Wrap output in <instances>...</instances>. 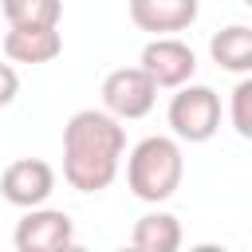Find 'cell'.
<instances>
[{"mask_svg": "<svg viewBox=\"0 0 252 252\" xmlns=\"http://www.w3.org/2000/svg\"><path fill=\"white\" fill-rule=\"evenodd\" d=\"M126 126L106 110H75L63 126V177L79 193H102L122 165Z\"/></svg>", "mask_w": 252, "mask_h": 252, "instance_id": "1", "label": "cell"}, {"mask_svg": "<svg viewBox=\"0 0 252 252\" xmlns=\"http://www.w3.org/2000/svg\"><path fill=\"white\" fill-rule=\"evenodd\" d=\"M185 177V158H181V146L177 138H165V134H150L142 138L130 158H126V185L138 201L146 205H161L177 193Z\"/></svg>", "mask_w": 252, "mask_h": 252, "instance_id": "2", "label": "cell"}, {"mask_svg": "<svg viewBox=\"0 0 252 252\" xmlns=\"http://www.w3.org/2000/svg\"><path fill=\"white\" fill-rule=\"evenodd\" d=\"M169 130L181 142H209L220 130V94L205 83H181L169 98Z\"/></svg>", "mask_w": 252, "mask_h": 252, "instance_id": "3", "label": "cell"}, {"mask_svg": "<svg viewBox=\"0 0 252 252\" xmlns=\"http://www.w3.org/2000/svg\"><path fill=\"white\" fill-rule=\"evenodd\" d=\"M158 102V83L142 67H118L102 79V110L114 114L118 122L146 118Z\"/></svg>", "mask_w": 252, "mask_h": 252, "instance_id": "4", "label": "cell"}, {"mask_svg": "<svg viewBox=\"0 0 252 252\" xmlns=\"http://www.w3.org/2000/svg\"><path fill=\"white\" fill-rule=\"evenodd\" d=\"M12 244L20 252H59V248H71L75 244V224L63 209H28L12 232Z\"/></svg>", "mask_w": 252, "mask_h": 252, "instance_id": "5", "label": "cell"}, {"mask_svg": "<svg viewBox=\"0 0 252 252\" xmlns=\"http://www.w3.org/2000/svg\"><path fill=\"white\" fill-rule=\"evenodd\" d=\"M158 87H181V83H189L193 79V71H197V55H193V47L185 43V39H177V35H154L146 47H142V63H138Z\"/></svg>", "mask_w": 252, "mask_h": 252, "instance_id": "6", "label": "cell"}, {"mask_svg": "<svg viewBox=\"0 0 252 252\" xmlns=\"http://www.w3.org/2000/svg\"><path fill=\"white\" fill-rule=\"evenodd\" d=\"M55 193V169L43 158H20L0 173V197L16 209H35Z\"/></svg>", "mask_w": 252, "mask_h": 252, "instance_id": "7", "label": "cell"}, {"mask_svg": "<svg viewBox=\"0 0 252 252\" xmlns=\"http://www.w3.org/2000/svg\"><path fill=\"white\" fill-rule=\"evenodd\" d=\"M201 4L197 0H130V20L134 28L150 32V35H173L185 32L197 20Z\"/></svg>", "mask_w": 252, "mask_h": 252, "instance_id": "8", "label": "cell"}, {"mask_svg": "<svg viewBox=\"0 0 252 252\" xmlns=\"http://www.w3.org/2000/svg\"><path fill=\"white\" fill-rule=\"evenodd\" d=\"M59 51H63L59 24H32V28H16V24H8L4 55H8L12 63H51Z\"/></svg>", "mask_w": 252, "mask_h": 252, "instance_id": "9", "label": "cell"}, {"mask_svg": "<svg viewBox=\"0 0 252 252\" xmlns=\"http://www.w3.org/2000/svg\"><path fill=\"white\" fill-rule=\"evenodd\" d=\"M209 55L220 71L248 75L252 71V28L248 24H228L224 32H217L209 39Z\"/></svg>", "mask_w": 252, "mask_h": 252, "instance_id": "10", "label": "cell"}, {"mask_svg": "<svg viewBox=\"0 0 252 252\" xmlns=\"http://www.w3.org/2000/svg\"><path fill=\"white\" fill-rule=\"evenodd\" d=\"M130 244L142 252H177L181 248V220L173 213H146L134 220Z\"/></svg>", "mask_w": 252, "mask_h": 252, "instance_id": "11", "label": "cell"}, {"mask_svg": "<svg viewBox=\"0 0 252 252\" xmlns=\"http://www.w3.org/2000/svg\"><path fill=\"white\" fill-rule=\"evenodd\" d=\"M4 20L16 28H32V24H59L63 16V0H0Z\"/></svg>", "mask_w": 252, "mask_h": 252, "instance_id": "12", "label": "cell"}, {"mask_svg": "<svg viewBox=\"0 0 252 252\" xmlns=\"http://www.w3.org/2000/svg\"><path fill=\"white\" fill-rule=\"evenodd\" d=\"M248 102H252V83L240 79L236 91H232V126H236L240 138H252V110H248Z\"/></svg>", "mask_w": 252, "mask_h": 252, "instance_id": "13", "label": "cell"}, {"mask_svg": "<svg viewBox=\"0 0 252 252\" xmlns=\"http://www.w3.org/2000/svg\"><path fill=\"white\" fill-rule=\"evenodd\" d=\"M20 94V75L12 63H0V106H12Z\"/></svg>", "mask_w": 252, "mask_h": 252, "instance_id": "14", "label": "cell"}, {"mask_svg": "<svg viewBox=\"0 0 252 252\" xmlns=\"http://www.w3.org/2000/svg\"><path fill=\"white\" fill-rule=\"evenodd\" d=\"M244 4H252V0H244Z\"/></svg>", "mask_w": 252, "mask_h": 252, "instance_id": "15", "label": "cell"}]
</instances>
